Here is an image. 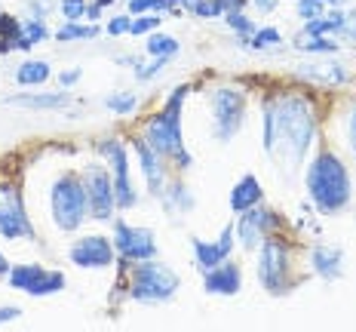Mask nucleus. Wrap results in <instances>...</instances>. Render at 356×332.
I'll return each instance as SVG.
<instances>
[{"label": "nucleus", "mask_w": 356, "mask_h": 332, "mask_svg": "<svg viewBox=\"0 0 356 332\" xmlns=\"http://www.w3.org/2000/svg\"><path fill=\"white\" fill-rule=\"evenodd\" d=\"M316 139V108L307 95L283 93L264 102V151L286 175H295Z\"/></svg>", "instance_id": "f257e3e1"}, {"label": "nucleus", "mask_w": 356, "mask_h": 332, "mask_svg": "<svg viewBox=\"0 0 356 332\" xmlns=\"http://www.w3.org/2000/svg\"><path fill=\"white\" fill-rule=\"evenodd\" d=\"M304 188H307V197L323 216H335V212L347 210L353 194V179L347 173L344 160L338 157L335 151L323 148L314 160H310L307 173H304Z\"/></svg>", "instance_id": "f03ea898"}, {"label": "nucleus", "mask_w": 356, "mask_h": 332, "mask_svg": "<svg viewBox=\"0 0 356 332\" xmlns=\"http://www.w3.org/2000/svg\"><path fill=\"white\" fill-rule=\"evenodd\" d=\"M188 93H191L188 84L175 86V90L169 93V99L163 102V108L145 123V132H142V139L163 160H175L181 169L194 166V157H191V151L184 148V132H181V111H184Z\"/></svg>", "instance_id": "7ed1b4c3"}, {"label": "nucleus", "mask_w": 356, "mask_h": 332, "mask_svg": "<svg viewBox=\"0 0 356 332\" xmlns=\"http://www.w3.org/2000/svg\"><path fill=\"white\" fill-rule=\"evenodd\" d=\"M49 216L53 225L65 234L80 231V225L89 219V194L80 173H62L49 188Z\"/></svg>", "instance_id": "20e7f679"}, {"label": "nucleus", "mask_w": 356, "mask_h": 332, "mask_svg": "<svg viewBox=\"0 0 356 332\" xmlns=\"http://www.w3.org/2000/svg\"><path fill=\"white\" fill-rule=\"evenodd\" d=\"M178 290H181V277H178L169 264L157 262V258L132 264L126 292H129V299L138 301V305H163V301H169Z\"/></svg>", "instance_id": "39448f33"}, {"label": "nucleus", "mask_w": 356, "mask_h": 332, "mask_svg": "<svg viewBox=\"0 0 356 332\" xmlns=\"http://www.w3.org/2000/svg\"><path fill=\"white\" fill-rule=\"evenodd\" d=\"M209 105H212V136L215 142L227 145L236 132L243 129L246 123V105H249V95L246 90L234 84L225 86H215L209 93Z\"/></svg>", "instance_id": "423d86ee"}, {"label": "nucleus", "mask_w": 356, "mask_h": 332, "mask_svg": "<svg viewBox=\"0 0 356 332\" xmlns=\"http://www.w3.org/2000/svg\"><path fill=\"white\" fill-rule=\"evenodd\" d=\"M258 280H261V286L267 290V295H289L292 292V249H289L286 240L280 237H267L261 246H258Z\"/></svg>", "instance_id": "0eeeda50"}, {"label": "nucleus", "mask_w": 356, "mask_h": 332, "mask_svg": "<svg viewBox=\"0 0 356 332\" xmlns=\"http://www.w3.org/2000/svg\"><path fill=\"white\" fill-rule=\"evenodd\" d=\"M6 283L16 292H25V295H31V299H43V295L62 292L65 286H68V277H65V271H53L37 262H28V264H13Z\"/></svg>", "instance_id": "6e6552de"}, {"label": "nucleus", "mask_w": 356, "mask_h": 332, "mask_svg": "<svg viewBox=\"0 0 356 332\" xmlns=\"http://www.w3.org/2000/svg\"><path fill=\"white\" fill-rule=\"evenodd\" d=\"M0 237L3 240H34V221L25 210L19 184L0 182Z\"/></svg>", "instance_id": "1a4fd4ad"}, {"label": "nucleus", "mask_w": 356, "mask_h": 332, "mask_svg": "<svg viewBox=\"0 0 356 332\" xmlns=\"http://www.w3.org/2000/svg\"><path fill=\"white\" fill-rule=\"evenodd\" d=\"M99 151L105 154V164L111 166V179H114V197H117V210H132L138 203V191L132 184L129 175V151L120 139H105L99 145Z\"/></svg>", "instance_id": "9d476101"}, {"label": "nucleus", "mask_w": 356, "mask_h": 332, "mask_svg": "<svg viewBox=\"0 0 356 332\" xmlns=\"http://www.w3.org/2000/svg\"><path fill=\"white\" fill-rule=\"evenodd\" d=\"M111 240H114V249L123 262H147V258H157V237H154L151 228L117 221Z\"/></svg>", "instance_id": "9b49d317"}, {"label": "nucleus", "mask_w": 356, "mask_h": 332, "mask_svg": "<svg viewBox=\"0 0 356 332\" xmlns=\"http://www.w3.org/2000/svg\"><path fill=\"white\" fill-rule=\"evenodd\" d=\"M86 194H89V219L108 221L117 212V197H114V179H111L108 166H86L83 169Z\"/></svg>", "instance_id": "f8f14e48"}, {"label": "nucleus", "mask_w": 356, "mask_h": 332, "mask_svg": "<svg viewBox=\"0 0 356 332\" xmlns=\"http://www.w3.org/2000/svg\"><path fill=\"white\" fill-rule=\"evenodd\" d=\"M114 240L105 237V234H86V237L74 240L71 249H68V258L71 264L77 268H86V271H105L114 264Z\"/></svg>", "instance_id": "ddd939ff"}, {"label": "nucleus", "mask_w": 356, "mask_h": 332, "mask_svg": "<svg viewBox=\"0 0 356 332\" xmlns=\"http://www.w3.org/2000/svg\"><path fill=\"white\" fill-rule=\"evenodd\" d=\"M277 221H280L277 212L264 203L240 212V221H236V243H240L246 253H252V249H258L267 237H270V231L277 228Z\"/></svg>", "instance_id": "4468645a"}, {"label": "nucleus", "mask_w": 356, "mask_h": 332, "mask_svg": "<svg viewBox=\"0 0 356 332\" xmlns=\"http://www.w3.org/2000/svg\"><path fill=\"white\" fill-rule=\"evenodd\" d=\"M234 246H236V225H231V221L221 228L218 240L191 237L194 262H197V268L203 271V274H206V271H212V268H218L221 262H227V258H231V253H234Z\"/></svg>", "instance_id": "2eb2a0df"}, {"label": "nucleus", "mask_w": 356, "mask_h": 332, "mask_svg": "<svg viewBox=\"0 0 356 332\" xmlns=\"http://www.w3.org/2000/svg\"><path fill=\"white\" fill-rule=\"evenodd\" d=\"M132 151L138 154V164H142V173H145V182H147V194L160 200V197L166 194V169H163V157L145 142L142 136L132 139Z\"/></svg>", "instance_id": "dca6fc26"}, {"label": "nucleus", "mask_w": 356, "mask_h": 332, "mask_svg": "<svg viewBox=\"0 0 356 332\" xmlns=\"http://www.w3.org/2000/svg\"><path fill=\"white\" fill-rule=\"evenodd\" d=\"M203 290L209 295H236L243 290V271L236 262H221L218 268L206 271L203 274Z\"/></svg>", "instance_id": "f3484780"}, {"label": "nucleus", "mask_w": 356, "mask_h": 332, "mask_svg": "<svg viewBox=\"0 0 356 332\" xmlns=\"http://www.w3.org/2000/svg\"><path fill=\"white\" fill-rule=\"evenodd\" d=\"M310 271L323 280H338L344 274V249L332 243H316L310 249Z\"/></svg>", "instance_id": "a211bd4d"}, {"label": "nucleus", "mask_w": 356, "mask_h": 332, "mask_svg": "<svg viewBox=\"0 0 356 332\" xmlns=\"http://www.w3.org/2000/svg\"><path fill=\"white\" fill-rule=\"evenodd\" d=\"M3 105L28 108V111H58L71 105V95L68 93H19V95H10Z\"/></svg>", "instance_id": "6ab92c4d"}, {"label": "nucleus", "mask_w": 356, "mask_h": 332, "mask_svg": "<svg viewBox=\"0 0 356 332\" xmlns=\"http://www.w3.org/2000/svg\"><path fill=\"white\" fill-rule=\"evenodd\" d=\"M264 203V191H261V182H258V175L246 173L240 182L231 188V210L240 216V212L252 210V206Z\"/></svg>", "instance_id": "aec40b11"}, {"label": "nucleus", "mask_w": 356, "mask_h": 332, "mask_svg": "<svg viewBox=\"0 0 356 332\" xmlns=\"http://www.w3.org/2000/svg\"><path fill=\"white\" fill-rule=\"evenodd\" d=\"M298 77L304 80H314V84H325V86H335V84H344L347 80V71L335 62H325V65H301L298 68Z\"/></svg>", "instance_id": "412c9836"}, {"label": "nucleus", "mask_w": 356, "mask_h": 332, "mask_svg": "<svg viewBox=\"0 0 356 332\" xmlns=\"http://www.w3.org/2000/svg\"><path fill=\"white\" fill-rule=\"evenodd\" d=\"M49 77H53V68L43 58H28L16 68V80L22 86H43Z\"/></svg>", "instance_id": "4be33fe9"}, {"label": "nucleus", "mask_w": 356, "mask_h": 332, "mask_svg": "<svg viewBox=\"0 0 356 332\" xmlns=\"http://www.w3.org/2000/svg\"><path fill=\"white\" fill-rule=\"evenodd\" d=\"M178 49H181V43H178V37L172 34H163V31H154L147 34V43H145V53L151 58H172Z\"/></svg>", "instance_id": "5701e85b"}, {"label": "nucleus", "mask_w": 356, "mask_h": 332, "mask_svg": "<svg viewBox=\"0 0 356 332\" xmlns=\"http://www.w3.org/2000/svg\"><path fill=\"white\" fill-rule=\"evenodd\" d=\"M160 200H163L166 210H178V212H191V210H194V194H191L188 184H181V182L166 184V194H163Z\"/></svg>", "instance_id": "b1692460"}, {"label": "nucleus", "mask_w": 356, "mask_h": 332, "mask_svg": "<svg viewBox=\"0 0 356 332\" xmlns=\"http://www.w3.org/2000/svg\"><path fill=\"white\" fill-rule=\"evenodd\" d=\"M49 37V28H47V22L43 19H28V22H22V37H19V43H16V49H31L37 47V43H43Z\"/></svg>", "instance_id": "393cba45"}, {"label": "nucleus", "mask_w": 356, "mask_h": 332, "mask_svg": "<svg viewBox=\"0 0 356 332\" xmlns=\"http://www.w3.org/2000/svg\"><path fill=\"white\" fill-rule=\"evenodd\" d=\"M99 37V25H80V22H65L62 28L56 31L58 43H68V40H92Z\"/></svg>", "instance_id": "a878e982"}, {"label": "nucleus", "mask_w": 356, "mask_h": 332, "mask_svg": "<svg viewBox=\"0 0 356 332\" xmlns=\"http://www.w3.org/2000/svg\"><path fill=\"white\" fill-rule=\"evenodd\" d=\"M295 47L301 53H316V56H332L338 53V43L329 37H295Z\"/></svg>", "instance_id": "bb28decb"}, {"label": "nucleus", "mask_w": 356, "mask_h": 332, "mask_svg": "<svg viewBox=\"0 0 356 332\" xmlns=\"http://www.w3.org/2000/svg\"><path fill=\"white\" fill-rule=\"evenodd\" d=\"M105 108L111 114H132L138 108V95L136 93H111L105 99Z\"/></svg>", "instance_id": "cd10ccee"}, {"label": "nucleus", "mask_w": 356, "mask_h": 332, "mask_svg": "<svg viewBox=\"0 0 356 332\" xmlns=\"http://www.w3.org/2000/svg\"><path fill=\"white\" fill-rule=\"evenodd\" d=\"M283 43V34L277 28H258L255 34L249 37V47L252 49H267V47H280Z\"/></svg>", "instance_id": "c85d7f7f"}, {"label": "nucleus", "mask_w": 356, "mask_h": 332, "mask_svg": "<svg viewBox=\"0 0 356 332\" xmlns=\"http://www.w3.org/2000/svg\"><path fill=\"white\" fill-rule=\"evenodd\" d=\"M225 22H227V28L236 31L240 37H252V34L258 31V25L246 16V13H225Z\"/></svg>", "instance_id": "c756f323"}, {"label": "nucleus", "mask_w": 356, "mask_h": 332, "mask_svg": "<svg viewBox=\"0 0 356 332\" xmlns=\"http://www.w3.org/2000/svg\"><path fill=\"white\" fill-rule=\"evenodd\" d=\"M160 25H163V19L157 16V13H147V16H136V19H132V31H129V34L147 37V34L160 31Z\"/></svg>", "instance_id": "7c9ffc66"}, {"label": "nucleus", "mask_w": 356, "mask_h": 332, "mask_svg": "<svg viewBox=\"0 0 356 332\" xmlns=\"http://www.w3.org/2000/svg\"><path fill=\"white\" fill-rule=\"evenodd\" d=\"M172 6V0H129V13L132 16H147V13H160L169 10Z\"/></svg>", "instance_id": "2f4dec72"}, {"label": "nucleus", "mask_w": 356, "mask_h": 332, "mask_svg": "<svg viewBox=\"0 0 356 332\" xmlns=\"http://www.w3.org/2000/svg\"><path fill=\"white\" fill-rule=\"evenodd\" d=\"M58 10H62L65 22H80L86 16L89 3H86V0H62V3H58Z\"/></svg>", "instance_id": "473e14b6"}, {"label": "nucleus", "mask_w": 356, "mask_h": 332, "mask_svg": "<svg viewBox=\"0 0 356 332\" xmlns=\"http://www.w3.org/2000/svg\"><path fill=\"white\" fill-rule=\"evenodd\" d=\"M298 16L304 22H314L325 16V3H320V0H298Z\"/></svg>", "instance_id": "72a5a7b5"}, {"label": "nucleus", "mask_w": 356, "mask_h": 332, "mask_svg": "<svg viewBox=\"0 0 356 332\" xmlns=\"http://www.w3.org/2000/svg\"><path fill=\"white\" fill-rule=\"evenodd\" d=\"M132 31V19L129 16H114L108 22V34L111 37H123V34H129Z\"/></svg>", "instance_id": "f704fd0d"}, {"label": "nucleus", "mask_w": 356, "mask_h": 332, "mask_svg": "<svg viewBox=\"0 0 356 332\" xmlns=\"http://www.w3.org/2000/svg\"><path fill=\"white\" fill-rule=\"evenodd\" d=\"M341 37H347V40H353L356 43V10L350 13H344V22H341Z\"/></svg>", "instance_id": "c9c22d12"}, {"label": "nucleus", "mask_w": 356, "mask_h": 332, "mask_svg": "<svg viewBox=\"0 0 356 332\" xmlns=\"http://www.w3.org/2000/svg\"><path fill=\"white\" fill-rule=\"evenodd\" d=\"M347 145H350L356 154V102L350 105V111H347Z\"/></svg>", "instance_id": "e433bc0d"}, {"label": "nucleus", "mask_w": 356, "mask_h": 332, "mask_svg": "<svg viewBox=\"0 0 356 332\" xmlns=\"http://www.w3.org/2000/svg\"><path fill=\"white\" fill-rule=\"evenodd\" d=\"M19 317H22V308H19V305H3V308H0V326H6V323L19 320Z\"/></svg>", "instance_id": "4c0bfd02"}, {"label": "nucleus", "mask_w": 356, "mask_h": 332, "mask_svg": "<svg viewBox=\"0 0 356 332\" xmlns=\"http://www.w3.org/2000/svg\"><path fill=\"white\" fill-rule=\"evenodd\" d=\"M80 77H83V71H80V68H74V71H65V74H58V84H62V86H74V84H77Z\"/></svg>", "instance_id": "58836bf2"}, {"label": "nucleus", "mask_w": 356, "mask_h": 332, "mask_svg": "<svg viewBox=\"0 0 356 332\" xmlns=\"http://www.w3.org/2000/svg\"><path fill=\"white\" fill-rule=\"evenodd\" d=\"M218 3H221V13H243L246 0H218Z\"/></svg>", "instance_id": "ea45409f"}, {"label": "nucleus", "mask_w": 356, "mask_h": 332, "mask_svg": "<svg viewBox=\"0 0 356 332\" xmlns=\"http://www.w3.org/2000/svg\"><path fill=\"white\" fill-rule=\"evenodd\" d=\"M252 3H255V10H258V13H273V10H277L280 0H252Z\"/></svg>", "instance_id": "a19ab883"}, {"label": "nucleus", "mask_w": 356, "mask_h": 332, "mask_svg": "<svg viewBox=\"0 0 356 332\" xmlns=\"http://www.w3.org/2000/svg\"><path fill=\"white\" fill-rule=\"evenodd\" d=\"M10 271H13V262L6 258L3 249H0V277H10Z\"/></svg>", "instance_id": "79ce46f5"}, {"label": "nucleus", "mask_w": 356, "mask_h": 332, "mask_svg": "<svg viewBox=\"0 0 356 332\" xmlns=\"http://www.w3.org/2000/svg\"><path fill=\"white\" fill-rule=\"evenodd\" d=\"M86 16H89V19H99V16H102V6H99V3H92V6L86 10Z\"/></svg>", "instance_id": "37998d69"}, {"label": "nucleus", "mask_w": 356, "mask_h": 332, "mask_svg": "<svg viewBox=\"0 0 356 332\" xmlns=\"http://www.w3.org/2000/svg\"><path fill=\"white\" fill-rule=\"evenodd\" d=\"M320 3H325V6H335V10H338V6H341V3H347V0H320Z\"/></svg>", "instance_id": "c03bdc74"}, {"label": "nucleus", "mask_w": 356, "mask_h": 332, "mask_svg": "<svg viewBox=\"0 0 356 332\" xmlns=\"http://www.w3.org/2000/svg\"><path fill=\"white\" fill-rule=\"evenodd\" d=\"M95 3H99L102 10H105V6H111V3H114V0H95Z\"/></svg>", "instance_id": "a18cd8bd"}]
</instances>
